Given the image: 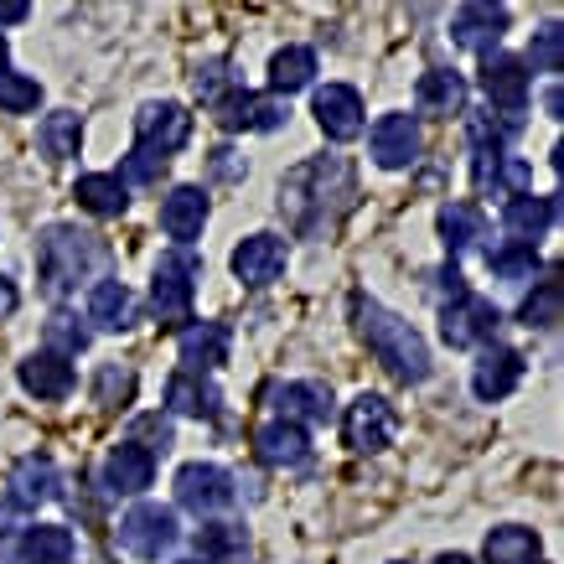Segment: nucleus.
Listing matches in <instances>:
<instances>
[{
    "label": "nucleus",
    "mask_w": 564,
    "mask_h": 564,
    "mask_svg": "<svg viewBox=\"0 0 564 564\" xmlns=\"http://www.w3.org/2000/svg\"><path fill=\"white\" fill-rule=\"evenodd\" d=\"M352 332H358L368 352L389 368L399 383H425L430 378V347L404 316H393L389 306H378L373 295H352Z\"/></svg>",
    "instance_id": "obj_1"
},
{
    "label": "nucleus",
    "mask_w": 564,
    "mask_h": 564,
    "mask_svg": "<svg viewBox=\"0 0 564 564\" xmlns=\"http://www.w3.org/2000/svg\"><path fill=\"white\" fill-rule=\"evenodd\" d=\"M326 197H337L347 207L352 197V172H347L343 155H322V161H306L295 166L285 182H280V213L291 218V228L301 234H332L337 223L326 213Z\"/></svg>",
    "instance_id": "obj_2"
},
{
    "label": "nucleus",
    "mask_w": 564,
    "mask_h": 564,
    "mask_svg": "<svg viewBox=\"0 0 564 564\" xmlns=\"http://www.w3.org/2000/svg\"><path fill=\"white\" fill-rule=\"evenodd\" d=\"M99 259H104V243L94 239V234H78V228H68V223L47 228L42 243H36L42 291H47L52 301H63L68 291H78V280H88V274L99 270Z\"/></svg>",
    "instance_id": "obj_3"
},
{
    "label": "nucleus",
    "mask_w": 564,
    "mask_h": 564,
    "mask_svg": "<svg viewBox=\"0 0 564 564\" xmlns=\"http://www.w3.org/2000/svg\"><path fill=\"white\" fill-rule=\"evenodd\" d=\"M197 280H203V259L192 254V249H172V254H161L155 280H151V311L161 316V322H182V316L192 311Z\"/></svg>",
    "instance_id": "obj_4"
},
{
    "label": "nucleus",
    "mask_w": 564,
    "mask_h": 564,
    "mask_svg": "<svg viewBox=\"0 0 564 564\" xmlns=\"http://www.w3.org/2000/svg\"><path fill=\"white\" fill-rule=\"evenodd\" d=\"M172 544H176V508L135 502V508L120 518V549L124 554H135V560H161Z\"/></svg>",
    "instance_id": "obj_5"
},
{
    "label": "nucleus",
    "mask_w": 564,
    "mask_h": 564,
    "mask_svg": "<svg viewBox=\"0 0 564 564\" xmlns=\"http://www.w3.org/2000/svg\"><path fill=\"white\" fill-rule=\"evenodd\" d=\"M393 430H399V420H393L389 399H378V393H358V399L347 404V414H343V441L352 445L358 456H378V451H389Z\"/></svg>",
    "instance_id": "obj_6"
},
{
    "label": "nucleus",
    "mask_w": 564,
    "mask_h": 564,
    "mask_svg": "<svg viewBox=\"0 0 564 564\" xmlns=\"http://www.w3.org/2000/svg\"><path fill=\"white\" fill-rule=\"evenodd\" d=\"M502 326V311L487 301V295L466 291L462 301H445L441 306V337L451 347H481L492 343V332Z\"/></svg>",
    "instance_id": "obj_7"
},
{
    "label": "nucleus",
    "mask_w": 564,
    "mask_h": 564,
    "mask_svg": "<svg viewBox=\"0 0 564 564\" xmlns=\"http://www.w3.org/2000/svg\"><path fill=\"white\" fill-rule=\"evenodd\" d=\"M234 502V477L213 462H192L176 471V508H187L197 518H213Z\"/></svg>",
    "instance_id": "obj_8"
},
{
    "label": "nucleus",
    "mask_w": 564,
    "mask_h": 564,
    "mask_svg": "<svg viewBox=\"0 0 564 564\" xmlns=\"http://www.w3.org/2000/svg\"><path fill=\"white\" fill-rule=\"evenodd\" d=\"M192 135V115L182 104H145L135 115V151H151L161 161H172Z\"/></svg>",
    "instance_id": "obj_9"
},
{
    "label": "nucleus",
    "mask_w": 564,
    "mask_h": 564,
    "mask_svg": "<svg viewBox=\"0 0 564 564\" xmlns=\"http://www.w3.org/2000/svg\"><path fill=\"white\" fill-rule=\"evenodd\" d=\"M213 120H218L228 135H239V130H280V124L291 120V109L280 99L249 94V88H228V94L213 104Z\"/></svg>",
    "instance_id": "obj_10"
},
{
    "label": "nucleus",
    "mask_w": 564,
    "mask_h": 564,
    "mask_svg": "<svg viewBox=\"0 0 564 564\" xmlns=\"http://www.w3.org/2000/svg\"><path fill=\"white\" fill-rule=\"evenodd\" d=\"M311 115H316V124H322L326 140H358L362 135V94L347 84H326L316 88V104H311Z\"/></svg>",
    "instance_id": "obj_11"
},
{
    "label": "nucleus",
    "mask_w": 564,
    "mask_h": 564,
    "mask_svg": "<svg viewBox=\"0 0 564 564\" xmlns=\"http://www.w3.org/2000/svg\"><path fill=\"white\" fill-rule=\"evenodd\" d=\"M481 88H487V99L508 115V124H518V115L529 109V73H523V57H508V52H497L481 63Z\"/></svg>",
    "instance_id": "obj_12"
},
{
    "label": "nucleus",
    "mask_w": 564,
    "mask_h": 564,
    "mask_svg": "<svg viewBox=\"0 0 564 564\" xmlns=\"http://www.w3.org/2000/svg\"><path fill=\"white\" fill-rule=\"evenodd\" d=\"M502 32H508V6H492V0H471V6H462L456 21H451L456 47L481 52V57H492V47L502 42Z\"/></svg>",
    "instance_id": "obj_13"
},
{
    "label": "nucleus",
    "mask_w": 564,
    "mask_h": 564,
    "mask_svg": "<svg viewBox=\"0 0 564 564\" xmlns=\"http://www.w3.org/2000/svg\"><path fill=\"white\" fill-rule=\"evenodd\" d=\"M368 145H373V161L383 172H404L420 161V124H414V115H383Z\"/></svg>",
    "instance_id": "obj_14"
},
{
    "label": "nucleus",
    "mask_w": 564,
    "mask_h": 564,
    "mask_svg": "<svg viewBox=\"0 0 564 564\" xmlns=\"http://www.w3.org/2000/svg\"><path fill=\"white\" fill-rule=\"evenodd\" d=\"M523 373H529V362H523V352L518 347H487L477 358V373H471V389H477L481 404H497V399H508V393L523 383Z\"/></svg>",
    "instance_id": "obj_15"
},
{
    "label": "nucleus",
    "mask_w": 564,
    "mask_h": 564,
    "mask_svg": "<svg viewBox=\"0 0 564 564\" xmlns=\"http://www.w3.org/2000/svg\"><path fill=\"white\" fill-rule=\"evenodd\" d=\"M104 492L109 497H140L145 487L155 481V456H145L140 445H115L109 456H104Z\"/></svg>",
    "instance_id": "obj_16"
},
{
    "label": "nucleus",
    "mask_w": 564,
    "mask_h": 564,
    "mask_svg": "<svg viewBox=\"0 0 564 564\" xmlns=\"http://www.w3.org/2000/svg\"><path fill=\"white\" fill-rule=\"evenodd\" d=\"M234 274H239L249 291L274 285V280L285 274V243L274 239V234H254V239H243L239 249H234Z\"/></svg>",
    "instance_id": "obj_17"
},
{
    "label": "nucleus",
    "mask_w": 564,
    "mask_h": 564,
    "mask_svg": "<svg viewBox=\"0 0 564 564\" xmlns=\"http://www.w3.org/2000/svg\"><path fill=\"white\" fill-rule=\"evenodd\" d=\"M274 410H280V420H291V425H301V420H316V425H326L332 420V389L326 383H316V378H301V383H280V389H270Z\"/></svg>",
    "instance_id": "obj_18"
},
{
    "label": "nucleus",
    "mask_w": 564,
    "mask_h": 564,
    "mask_svg": "<svg viewBox=\"0 0 564 564\" xmlns=\"http://www.w3.org/2000/svg\"><path fill=\"white\" fill-rule=\"evenodd\" d=\"M57 487H63V477H57V462L52 456H21L17 466H11V502H17L21 513L26 508H36V502H52L57 497Z\"/></svg>",
    "instance_id": "obj_19"
},
{
    "label": "nucleus",
    "mask_w": 564,
    "mask_h": 564,
    "mask_svg": "<svg viewBox=\"0 0 564 564\" xmlns=\"http://www.w3.org/2000/svg\"><path fill=\"white\" fill-rule=\"evenodd\" d=\"M554 218H560V203L554 197H533V192L508 197V207H502V228L513 234V243H529V249L554 228Z\"/></svg>",
    "instance_id": "obj_20"
},
{
    "label": "nucleus",
    "mask_w": 564,
    "mask_h": 564,
    "mask_svg": "<svg viewBox=\"0 0 564 564\" xmlns=\"http://www.w3.org/2000/svg\"><path fill=\"white\" fill-rule=\"evenodd\" d=\"M176 352H182V362H187V373L223 368V362H228V326H223V322H192V326H182Z\"/></svg>",
    "instance_id": "obj_21"
},
{
    "label": "nucleus",
    "mask_w": 564,
    "mask_h": 564,
    "mask_svg": "<svg viewBox=\"0 0 564 564\" xmlns=\"http://www.w3.org/2000/svg\"><path fill=\"white\" fill-rule=\"evenodd\" d=\"M207 223V192L203 187H172V197L161 203V228L172 234L182 249H187Z\"/></svg>",
    "instance_id": "obj_22"
},
{
    "label": "nucleus",
    "mask_w": 564,
    "mask_h": 564,
    "mask_svg": "<svg viewBox=\"0 0 564 564\" xmlns=\"http://www.w3.org/2000/svg\"><path fill=\"white\" fill-rule=\"evenodd\" d=\"M254 451L264 466H301L311 456L306 430L291 425V420H270V425L254 430Z\"/></svg>",
    "instance_id": "obj_23"
},
{
    "label": "nucleus",
    "mask_w": 564,
    "mask_h": 564,
    "mask_svg": "<svg viewBox=\"0 0 564 564\" xmlns=\"http://www.w3.org/2000/svg\"><path fill=\"white\" fill-rule=\"evenodd\" d=\"M88 322H99L104 332H130L140 322V306L124 280H99L88 295Z\"/></svg>",
    "instance_id": "obj_24"
},
{
    "label": "nucleus",
    "mask_w": 564,
    "mask_h": 564,
    "mask_svg": "<svg viewBox=\"0 0 564 564\" xmlns=\"http://www.w3.org/2000/svg\"><path fill=\"white\" fill-rule=\"evenodd\" d=\"M166 404H172V414H187V420H218L223 393L213 389L203 373H172V383H166Z\"/></svg>",
    "instance_id": "obj_25"
},
{
    "label": "nucleus",
    "mask_w": 564,
    "mask_h": 564,
    "mask_svg": "<svg viewBox=\"0 0 564 564\" xmlns=\"http://www.w3.org/2000/svg\"><path fill=\"white\" fill-rule=\"evenodd\" d=\"M21 389L36 399H68L73 393V362L57 352H32L21 362Z\"/></svg>",
    "instance_id": "obj_26"
},
{
    "label": "nucleus",
    "mask_w": 564,
    "mask_h": 564,
    "mask_svg": "<svg viewBox=\"0 0 564 564\" xmlns=\"http://www.w3.org/2000/svg\"><path fill=\"white\" fill-rule=\"evenodd\" d=\"M435 223H441L445 254H466V249H477V243L487 239V218H481L477 203H445Z\"/></svg>",
    "instance_id": "obj_27"
},
{
    "label": "nucleus",
    "mask_w": 564,
    "mask_h": 564,
    "mask_svg": "<svg viewBox=\"0 0 564 564\" xmlns=\"http://www.w3.org/2000/svg\"><path fill=\"white\" fill-rule=\"evenodd\" d=\"M414 99H420L425 115H462L466 109V78L456 68H430V73H420Z\"/></svg>",
    "instance_id": "obj_28"
},
{
    "label": "nucleus",
    "mask_w": 564,
    "mask_h": 564,
    "mask_svg": "<svg viewBox=\"0 0 564 564\" xmlns=\"http://www.w3.org/2000/svg\"><path fill=\"white\" fill-rule=\"evenodd\" d=\"M487 564H539L544 560V544L533 529H518V523H502V529L487 533V549H481Z\"/></svg>",
    "instance_id": "obj_29"
},
{
    "label": "nucleus",
    "mask_w": 564,
    "mask_h": 564,
    "mask_svg": "<svg viewBox=\"0 0 564 564\" xmlns=\"http://www.w3.org/2000/svg\"><path fill=\"white\" fill-rule=\"evenodd\" d=\"M73 197H78V207H84V213H94V218H120L124 207H130V187H124L120 176H109V172L78 176Z\"/></svg>",
    "instance_id": "obj_30"
},
{
    "label": "nucleus",
    "mask_w": 564,
    "mask_h": 564,
    "mask_svg": "<svg viewBox=\"0 0 564 564\" xmlns=\"http://www.w3.org/2000/svg\"><path fill=\"white\" fill-rule=\"evenodd\" d=\"M21 564H73V533L63 523H36L17 544Z\"/></svg>",
    "instance_id": "obj_31"
},
{
    "label": "nucleus",
    "mask_w": 564,
    "mask_h": 564,
    "mask_svg": "<svg viewBox=\"0 0 564 564\" xmlns=\"http://www.w3.org/2000/svg\"><path fill=\"white\" fill-rule=\"evenodd\" d=\"M192 549H197V560H207V564H234V560H243L249 533H243L239 523H203V529L192 533Z\"/></svg>",
    "instance_id": "obj_32"
},
{
    "label": "nucleus",
    "mask_w": 564,
    "mask_h": 564,
    "mask_svg": "<svg viewBox=\"0 0 564 564\" xmlns=\"http://www.w3.org/2000/svg\"><path fill=\"white\" fill-rule=\"evenodd\" d=\"M316 78V52L311 47H280L270 57V88L274 94H301Z\"/></svg>",
    "instance_id": "obj_33"
},
{
    "label": "nucleus",
    "mask_w": 564,
    "mask_h": 564,
    "mask_svg": "<svg viewBox=\"0 0 564 564\" xmlns=\"http://www.w3.org/2000/svg\"><path fill=\"white\" fill-rule=\"evenodd\" d=\"M36 140H42V155H47V161H68V155H78V145H84V120H78L73 109H57V115L42 120Z\"/></svg>",
    "instance_id": "obj_34"
},
{
    "label": "nucleus",
    "mask_w": 564,
    "mask_h": 564,
    "mask_svg": "<svg viewBox=\"0 0 564 564\" xmlns=\"http://www.w3.org/2000/svg\"><path fill=\"white\" fill-rule=\"evenodd\" d=\"M560 311H564L560 280H539V285L523 295V306H518V322L529 326V332H549V326L560 322Z\"/></svg>",
    "instance_id": "obj_35"
},
{
    "label": "nucleus",
    "mask_w": 564,
    "mask_h": 564,
    "mask_svg": "<svg viewBox=\"0 0 564 564\" xmlns=\"http://www.w3.org/2000/svg\"><path fill=\"white\" fill-rule=\"evenodd\" d=\"M487 270H492L497 280H533V270H539V249L508 239L502 249H492V254H487Z\"/></svg>",
    "instance_id": "obj_36"
},
{
    "label": "nucleus",
    "mask_w": 564,
    "mask_h": 564,
    "mask_svg": "<svg viewBox=\"0 0 564 564\" xmlns=\"http://www.w3.org/2000/svg\"><path fill=\"white\" fill-rule=\"evenodd\" d=\"M130 399H135V373H130V368H120V362L99 368V383H94V404H104V410H124Z\"/></svg>",
    "instance_id": "obj_37"
},
{
    "label": "nucleus",
    "mask_w": 564,
    "mask_h": 564,
    "mask_svg": "<svg viewBox=\"0 0 564 564\" xmlns=\"http://www.w3.org/2000/svg\"><path fill=\"white\" fill-rule=\"evenodd\" d=\"M529 63H533L539 73H560V68H564V32H560V21H544V26L533 32Z\"/></svg>",
    "instance_id": "obj_38"
},
{
    "label": "nucleus",
    "mask_w": 564,
    "mask_h": 564,
    "mask_svg": "<svg viewBox=\"0 0 564 564\" xmlns=\"http://www.w3.org/2000/svg\"><path fill=\"white\" fill-rule=\"evenodd\" d=\"M36 104H42V84H36V78L0 73V109H6V115H32Z\"/></svg>",
    "instance_id": "obj_39"
},
{
    "label": "nucleus",
    "mask_w": 564,
    "mask_h": 564,
    "mask_svg": "<svg viewBox=\"0 0 564 564\" xmlns=\"http://www.w3.org/2000/svg\"><path fill=\"white\" fill-rule=\"evenodd\" d=\"M88 347V326H78L68 316V311H57L47 322V352H57V358H78Z\"/></svg>",
    "instance_id": "obj_40"
},
{
    "label": "nucleus",
    "mask_w": 564,
    "mask_h": 564,
    "mask_svg": "<svg viewBox=\"0 0 564 564\" xmlns=\"http://www.w3.org/2000/svg\"><path fill=\"white\" fill-rule=\"evenodd\" d=\"M130 445H140L145 456H155V451L166 456L172 451V420L166 414H140L135 430H130Z\"/></svg>",
    "instance_id": "obj_41"
},
{
    "label": "nucleus",
    "mask_w": 564,
    "mask_h": 564,
    "mask_svg": "<svg viewBox=\"0 0 564 564\" xmlns=\"http://www.w3.org/2000/svg\"><path fill=\"white\" fill-rule=\"evenodd\" d=\"M192 84H197L203 104H218L223 94L234 88V78H228V63H223V57H213V63H203V68H197V78H192Z\"/></svg>",
    "instance_id": "obj_42"
},
{
    "label": "nucleus",
    "mask_w": 564,
    "mask_h": 564,
    "mask_svg": "<svg viewBox=\"0 0 564 564\" xmlns=\"http://www.w3.org/2000/svg\"><path fill=\"white\" fill-rule=\"evenodd\" d=\"M161 172H166V161L151 151H130L124 155V176L120 182H135V187H151V182H161Z\"/></svg>",
    "instance_id": "obj_43"
},
{
    "label": "nucleus",
    "mask_w": 564,
    "mask_h": 564,
    "mask_svg": "<svg viewBox=\"0 0 564 564\" xmlns=\"http://www.w3.org/2000/svg\"><path fill=\"white\" fill-rule=\"evenodd\" d=\"M32 17V6L26 0H0V26H17V21Z\"/></svg>",
    "instance_id": "obj_44"
},
{
    "label": "nucleus",
    "mask_w": 564,
    "mask_h": 564,
    "mask_svg": "<svg viewBox=\"0 0 564 564\" xmlns=\"http://www.w3.org/2000/svg\"><path fill=\"white\" fill-rule=\"evenodd\" d=\"M17 529H21V508L6 497V502H0V539H6V533H17Z\"/></svg>",
    "instance_id": "obj_45"
},
{
    "label": "nucleus",
    "mask_w": 564,
    "mask_h": 564,
    "mask_svg": "<svg viewBox=\"0 0 564 564\" xmlns=\"http://www.w3.org/2000/svg\"><path fill=\"white\" fill-rule=\"evenodd\" d=\"M21 306V295H17V285H11V280H6V274H0V322H6V316H11V311Z\"/></svg>",
    "instance_id": "obj_46"
},
{
    "label": "nucleus",
    "mask_w": 564,
    "mask_h": 564,
    "mask_svg": "<svg viewBox=\"0 0 564 564\" xmlns=\"http://www.w3.org/2000/svg\"><path fill=\"white\" fill-rule=\"evenodd\" d=\"M544 109H549V115H554V120H560V115H564V99H560V88H549V99H544Z\"/></svg>",
    "instance_id": "obj_47"
},
{
    "label": "nucleus",
    "mask_w": 564,
    "mask_h": 564,
    "mask_svg": "<svg viewBox=\"0 0 564 564\" xmlns=\"http://www.w3.org/2000/svg\"><path fill=\"white\" fill-rule=\"evenodd\" d=\"M435 564H471V560H466V554H441Z\"/></svg>",
    "instance_id": "obj_48"
},
{
    "label": "nucleus",
    "mask_w": 564,
    "mask_h": 564,
    "mask_svg": "<svg viewBox=\"0 0 564 564\" xmlns=\"http://www.w3.org/2000/svg\"><path fill=\"white\" fill-rule=\"evenodd\" d=\"M6 63H11V47H6V36H0V73H6Z\"/></svg>",
    "instance_id": "obj_49"
},
{
    "label": "nucleus",
    "mask_w": 564,
    "mask_h": 564,
    "mask_svg": "<svg viewBox=\"0 0 564 564\" xmlns=\"http://www.w3.org/2000/svg\"><path fill=\"white\" fill-rule=\"evenodd\" d=\"M393 564H404V560H393Z\"/></svg>",
    "instance_id": "obj_50"
},
{
    "label": "nucleus",
    "mask_w": 564,
    "mask_h": 564,
    "mask_svg": "<svg viewBox=\"0 0 564 564\" xmlns=\"http://www.w3.org/2000/svg\"><path fill=\"white\" fill-rule=\"evenodd\" d=\"M182 564H192V560H182Z\"/></svg>",
    "instance_id": "obj_51"
}]
</instances>
